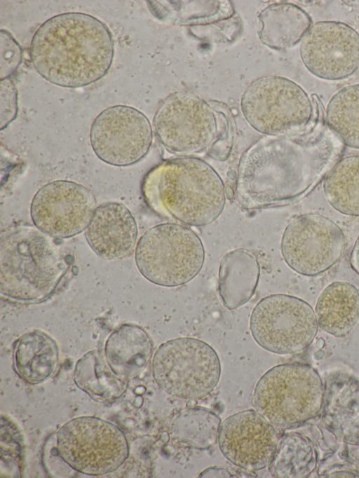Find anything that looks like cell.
<instances>
[{"label":"cell","instance_id":"obj_1","mask_svg":"<svg viewBox=\"0 0 359 478\" xmlns=\"http://www.w3.org/2000/svg\"><path fill=\"white\" fill-rule=\"evenodd\" d=\"M336 153L330 138L315 128L302 137L267 135L260 138L239 161L236 198L248 210L293 203L327 175Z\"/></svg>","mask_w":359,"mask_h":478},{"label":"cell","instance_id":"obj_2","mask_svg":"<svg viewBox=\"0 0 359 478\" xmlns=\"http://www.w3.org/2000/svg\"><path fill=\"white\" fill-rule=\"evenodd\" d=\"M29 56L48 82L68 88L85 87L109 72L114 56L113 36L105 23L91 15L65 13L36 29Z\"/></svg>","mask_w":359,"mask_h":478},{"label":"cell","instance_id":"obj_3","mask_svg":"<svg viewBox=\"0 0 359 478\" xmlns=\"http://www.w3.org/2000/svg\"><path fill=\"white\" fill-rule=\"evenodd\" d=\"M142 191L156 213L190 226L215 221L226 201L219 175L209 163L194 156H178L154 167L144 177Z\"/></svg>","mask_w":359,"mask_h":478},{"label":"cell","instance_id":"obj_4","mask_svg":"<svg viewBox=\"0 0 359 478\" xmlns=\"http://www.w3.org/2000/svg\"><path fill=\"white\" fill-rule=\"evenodd\" d=\"M67 270L60 247L36 226L18 225L1 233V295L18 302L43 301L55 292Z\"/></svg>","mask_w":359,"mask_h":478},{"label":"cell","instance_id":"obj_5","mask_svg":"<svg viewBox=\"0 0 359 478\" xmlns=\"http://www.w3.org/2000/svg\"><path fill=\"white\" fill-rule=\"evenodd\" d=\"M318 97L294 81L268 76L252 81L243 92L241 108L248 123L269 136H288L307 132L316 126Z\"/></svg>","mask_w":359,"mask_h":478},{"label":"cell","instance_id":"obj_6","mask_svg":"<svg viewBox=\"0 0 359 478\" xmlns=\"http://www.w3.org/2000/svg\"><path fill=\"white\" fill-rule=\"evenodd\" d=\"M324 385L316 370L301 362L268 370L258 381L252 405L273 425L289 428L314 418L321 411Z\"/></svg>","mask_w":359,"mask_h":478},{"label":"cell","instance_id":"obj_7","mask_svg":"<svg viewBox=\"0 0 359 478\" xmlns=\"http://www.w3.org/2000/svg\"><path fill=\"white\" fill-rule=\"evenodd\" d=\"M205 257L203 243L189 227L175 222L155 225L140 238L135 253L136 266L149 282L174 287L192 280Z\"/></svg>","mask_w":359,"mask_h":478},{"label":"cell","instance_id":"obj_8","mask_svg":"<svg viewBox=\"0 0 359 478\" xmlns=\"http://www.w3.org/2000/svg\"><path fill=\"white\" fill-rule=\"evenodd\" d=\"M224 114L200 97L177 92L168 95L153 118L156 136L170 153L191 156L209 150L219 137Z\"/></svg>","mask_w":359,"mask_h":478},{"label":"cell","instance_id":"obj_9","mask_svg":"<svg viewBox=\"0 0 359 478\" xmlns=\"http://www.w3.org/2000/svg\"><path fill=\"white\" fill-rule=\"evenodd\" d=\"M155 382L165 392L182 399H201L217 386L220 360L206 342L179 337L163 343L152 360Z\"/></svg>","mask_w":359,"mask_h":478},{"label":"cell","instance_id":"obj_10","mask_svg":"<svg viewBox=\"0 0 359 478\" xmlns=\"http://www.w3.org/2000/svg\"><path fill=\"white\" fill-rule=\"evenodd\" d=\"M57 449L69 466L87 475L110 473L129 455L127 439L118 426L88 416L71 419L59 429Z\"/></svg>","mask_w":359,"mask_h":478},{"label":"cell","instance_id":"obj_11","mask_svg":"<svg viewBox=\"0 0 359 478\" xmlns=\"http://www.w3.org/2000/svg\"><path fill=\"white\" fill-rule=\"evenodd\" d=\"M318 329L315 312L304 300L285 294L262 299L250 317L256 343L279 355L299 353L313 342Z\"/></svg>","mask_w":359,"mask_h":478},{"label":"cell","instance_id":"obj_12","mask_svg":"<svg viewBox=\"0 0 359 478\" xmlns=\"http://www.w3.org/2000/svg\"><path fill=\"white\" fill-rule=\"evenodd\" d=\"M345 249L340 227L330 219L306 214L294 219L285 228L280 252L287 266L307 276L321 274L335 265Z\"/></svg>","mask_w":359,"mask_h":478},{"label":"cell","instance_id":"obj_13","mask_svg":"<svg viewBox=\"0 0 359 478\" xmlns=\"http://www.w3.org/2000/svg\"><path fill=\"white\" fill-rule=\"evenodd\" d=\"M153 130L148 118L127 105L109 107L94 119L90 143L95 155L114 166L134 165L149 153Z\"/></svg>","mask_w":359,"mask_h":478},{"label":"cell","instance_id":"obj_14","mask_svg":"<svg viewBox=\"0 0 359 478\" xmlns=\"http://www.w3.org/2000/svg\"><path fill=\"white\" fill-rule=\"evenodd\" d=\"M97 202L86 186L69 180H56L34 195L30 214L34 226L47 235L67 238L83 232L95 213Z\"/></svg>","mask_w":359,"mask_h":478},{"label":"cell","instance_id":"obj_15","mask_svg":"<svg viewBox=\"0 0 359 478\" xmlns=\"http://www.w3.org/2000/svg\"><path fill=\"white\" fill-rule=\"evenodd\" d=\"M299 54L313 76L326 81L346 78L359 69V33L340 21L316 22L303 37Z\"/></svg>","mask_w":359,"mask_h":478},{"label":"cell","instance_id":"obj_16","mask_svg":"<svg viewBox=\"0 0 359 478\" xmlns=\"http://www.w3.org/2000/svg\"><path fill=\"white\" fill-rule=\"evenodd\" d=\"M220 451L231 463L248 470H259L271 463L278 439L273 425L258 411L233 414L221 423Z\"/></svg>","mask_w":359,"mask_h":478},{"label":"cell","instance_id":"obj_17","mask_svg":"<svg viewBox=\"0 0 359 478\" xmlns=\"http://www.w3.org/2000/svg\"><path fill=\"white\" fill-rule=\"evenodd\" d=\"M136 221L123 204L104 203L95 211L86 231V239L100 257L114 260L130 255L137 238Z\"/></svg>","mask_w":359,"mask_h":478},{"label":"cell","instance_id":"obj_18","mask_svg":"<svg viewBox=\"0 0 359 478\" xmlns=\"http://www.w3.org/2000/svg\"><path fill=\"white\" fill-rule=\"evenodd\" d=\"M321 420L340 442L359 445V381L347 374L331 376L324 385Z\"/></svg>","mask_w":359,"mask_h":478},{"label":"cell","instance_id":"obj_19","mask_svg":"<svg viewBox=\"0 0 359 478\" xmlns=\"http://www.w3.org/2000/svg\"><path fill=\"white\" fill-rule=\"evenodd\" d=\"M153 354V343L147 332L136 325L123 324L107 337L104 358L118 376L134 379L147 367Z\"/></svg>","mask_w":359,"mask_h":478},{"label":"cell","instance_id":"obj_20","mask_svg":"<svg viewBox=\"0 0 359 478\" xmlns=\"http://www.w3.org/2000/svg\"><path fill=\"white\" fill-rule=\"evenodd\" d=\"M260 275L256 256L243 248L226 253L218 272V292L223 306L233 310L252 297Z\"/></svg>","mask_w":359,"mask_h":478},{"label":"cell","instance_id":"obj_21","mask_svg":"<svg viewBox=\"0 0 359 478\" xmlns=\"http://www.w3.org/2000/svg\"><path fill=\"white\" fill-rule=\"evenodd\" d=\"M257 25L262 43L271 49L285 50L302 41L312 25V19L297 5L276 3L260 12Z\"/></svg>","mask_w":359,"mask_h":478},{"label":"cell","instance_id":"obj_22","mask_svg":"<svg viewBox=\"0 0 359 478\" xmlns=\"http://www.w3.org/2000/svg\"><path fill=\"white\" fill-rule=\"evenodd\" d=\"M16 374L27 383L38 384L56 372L59 350L55 340L44 332L33 330L15 342L13 354Z\"/></svg>","mask_w":359,"mask_h":478},{"label":"cell","instance_id":"obj_23","mask_svg":"<svg viewBox=\"0 0 359 478\" xmlns=\"http://www.w3.org/2000/svg\"><path fill=\"white\" fill-rule=\"evenodd\" d=\"M315 314L323 331L336 337L347 335L359 320L358 290L347 282H332L319 295Z\"/></svg>","mask_w":359,"mask_h":478},{"label":"cell","instance_id":"obj_24","mask_svg":"<svg viewBox=\"0 0 359 478\" xmlns=\"http://www.w3.org/2000/svg\"><path fill=\"white\" fill-rule=\"evenodd\" d=\"M74 381L79 388L100 402L118 399L128 388V380L116 375L95 350L88 351L77 361Z\"/></svg>","mask_w":359,"mask_h":478},{"label":"cell","instance_id":"obj_25","mask_svg":"<svg viewBox=\"0 0 359 478\" xmlns=\"http://www.w3.org/2000/svg\"><path fill=\"white\" fill-rule=\"evenodd\" d=\"M318 465V453L313 441L299 432H290L278 442L269 470L275 477L306 478Z\"/></svg>","mask_w":359,"mask_h":478},{"label":"cell","instance_id":"obj_26","mask_svg":"<svg viewBox=\"0 0 359 478\" xmlns=\"http://www.w3.org/2000/svg\"><path fill=\"white\" fill-rule=\"evenodd\" d=\"M323 190L336 210L359 216V155L345 156L334 163L325 175Z\"/></svg>","mask_w":359,"mask_h":478},{"label":"cell","instance_id":"obj_27","mask_svg":"<svg viewBox=\"0 0 359 478\" xmlns=\"http://www.w3.org/2000/svg\"><path fill=\"white\" fill-rule=\"evenodd\" d=\"M326 123L344 145L359 149V83L342 88L330 98Z\"/></svg>","mask_w":359,"mask_h":478},{"label":"cell","instance_id":"obj_28","mask_svg":"<svg viewBox=\"0 0 359 478\" xmlns=\"http://www.w3.org/2000/svg\"><path fill=\"white\" fill-rule=\"evenodd\" d=\"M221 420L212 411L202 407L183 410L172 423V434L178 441L197 449L213 446L218 439Z\"/></svg>","mask_w":359,"mask_h":478},{"label":"cell","instance_id":"obj_29","mask_svg":"<svg viewBox=\"0 0 359 478\" xmlns=\"http://www.w3.org/2000/svg\"><path fill=\"white\" fill-rule=\"evenodd\" d=\"M22 50L20 45L8 31L0 32V79L9 78L22 62Z\"/></svg>","mask_w":359,"mask_h":478},{"label":"cell","instance_id":"obj_30","mask_svg":"<svg viewBox=\"0 0 359 478\" xmlns=\"http://www.w3.org/2000/svg\"><path fill=\"white\" fill-rule=\"evenodd\" d=\"M317 468L319 477H359V463L339 453L327 457Z\"/></svg>","mask_w":359,"mask_h":478},{"label":"cell","instance_id":"obj_31","mask_svg":"<svg viewBox=\"0 0 359 478\" xmlns=\"http://www.w3.org/2000/svg\"><path fill=\"white\" fill-rule=\"evenodd\" d=\"M1 130L6 128L18 114V91L10 78L1 81Z\"/></svg>","mask_w":359,"mask_h":478},{"label":"cell","instance_id":"obj_32","mask_svg":"<svg viewBox=\"0 0 359 478\" xmlns=\"http://www.w3.org/2000/svg\"><path fill=\"white\" fill-rule=\"evenodd\" d=\"M351 264L355 271L359 275V236L357 238L351 252Z\"/></svg>","mask_w":359,"mask_h":478}]
</instances>
